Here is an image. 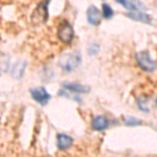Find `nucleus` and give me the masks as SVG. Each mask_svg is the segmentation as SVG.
Here are the masks:
<instances>
[{
  "instance_id": "obj_1",
  "label": "nucleus",
  "mask_w": 157,
  "mask_h": 157,
  "mask_svg": "<svg viewBox=\"0 0 157 157\" xmlns=\"http://www.w3.org/2000/svg\"><path fill=\"white\" fill-rule=\"evenodd\" d=\"M81 60H82L81 59V56L77 52L65 54L61 56L59 60V66L64 71L70 72L81 64Z\"/></svg>"
},
{
  "instance_id": "obj_2",
  "label": "nucleus",
  "mask_w": 157,
  "mask_h": 157,
  "mask_svg": "<svg viewBox=\"0 0 157 157\" xmlns=\"http://www.w3.org/2000/svg\"><path fill=\"white\" fill-rule=\"evenodd\" d=\"M58 38L61 42L65 44H70L72 42L75 38V32H73L72 25L67 20H63L60 22L58 26Z\"/></svg>"
},
{
  "instance_id": "obj_3",
  "label": "nucleus",
  "mask_w": 157,
  "mask_h": 157,
  "mask_svg": "<svg viewBox=\"0 0 157 157\" xmlns=\"http://www.w3.org/2000/svg\"><path fill=\"white\" fill-rule=\"evenodd\" d=\"M48 3L49 0H43L41 3L38 4L32 14V21L36 24L45 23L48 19Z\"/></svg>"
},
{
  "instance_id": "obj_4",
  "label": "nucleus",
  "mask_w": 157,
  "mask_h": 157,
  "mask_svg": "<svg viewBox=\"0 0 157 157\" xmlns=\"http://www.w3.org/2000/svg\"><path fill=\"white\" fill-rule=\"evenodd\" d=\"M136 61H137V64L139 65V67L143 70H145V71L151 72L156 68V63L151 59L148 52H138L136 55Z\"/></svg>"
},
{
  "instance_id": "obj_5",
  "label": "nucleus",
  "mask_w": 157,
  "mask_h": 157,
  "mask_svg": "<svg viewBox=\"0 0 157 157\" xmlns=\"http://www.w3.org/2000/svg\"><path fill=\"white\" fill-rule=\"evenodd\" d=\"M29 93H30V95H32V98H34L37 103H39L40 105H42V106L46 105V104L50 101V98H52L44 87L30 88Z\"/></svg>"
},
{
  "instance_id": "obj_6",
  "label": "nucleus",
  "mask_w": 157,
  "mask_h": 157,
  "mask_svg": "<svg viewBox=\"0 0 157 157\" xmlns=\"http://www.w3.org/2000/svg\"><path fill=\"white\" fill-rule=\"evenodd\" d=\"M101 12L94 6H90L87 10V20L90 24L98 25L101 21Z\"/></svg>"
},
{
  "instance_id": "obj_7",
  "label": "nucleus",
  "mask_w": 157,
  "mask_h": 157,
  "mask_svg": "<svg viewBox=\"0 0 157 157\" xmlns=\"http://www.w3.org/2000/svg\"><path fill=\"white\" fill-rule=\"evenodd\" d=\"M73 139L69 135L66 134H58L57 135V146L60 150H67L69 147H71Z\"/></svg>"
},
{
  "instance_id": "obj_8",
  "label": "nucleus",
  "mask_w": 157,
  "mask_h": 157,
  "mask_svg": "<svg viewBox=\"0 0 157 157\" xmlns=\"http://www.w3.org/2000/svg\"><path fill=\"white\" fill-rule=\"evenodd\" d=\"M92 129L95 131H104L109 127V121L105 116H97L92 121Z\"/></svg>"
},
{
  "instance_id": "obj_9",
  "label": "nucleus",
  "mask_w": 157,
  "mask_h": 157,
  "mask_svg": "<svg viewBox=\"0 0 157 157\" xmlns=\"http://www.w3.org/2000/svg\"><path fill=\"white\" fill-rule=\"evenodd\" d=\"M127 16L129 18L135 20V21L145 22V23H150L151 21V18L149 17V15H147L143 11H132L131 13L127 14Z\"/></svg>"
},
{
  "instance_id": "obj_10",
  "label": "nucleus",
  "mask_w": 157,
  "mask_h": 157,
  "mask_svg": "<svg viewBox=\"0 0 157 157\" xmlns=\"http://www.w3.org/2000/svg\"><path fill=\"white\" fill-rule=\"evenodd\" d=\"M25 67H26V63L23 62V61H18L12 69V77L15 78H18V80L21 78L24 75Z\"/></svg>"
},
{
  "instance_id": "obj_11",
  "label": "nucleus",
  "mask_w": 157,
  "mask_h": 157,
  "mask_svg": "<svg viewBox=\"0 0 157 157\" xmlns=\"http://www.w3.org/2000/svg\"><path fill=\"white\" fill-rule=\"evenodd\" d=\"M63 87L68 91H71V92H78V93H86L89 91V88L83 86L78 83H64Z\"/></svg>"
},
{
  "instance_id": "obj_12",
  "label": "nucleus",
  "mask_w": 157,
  "mask_h": 157,
  "mask_svg": "<svg viewBox=\"0 0 157 157\" xmlns=\"http://www.w3.org/2000/svg\"><path fill=\"white\" fill-rule=\"evenodd\" d=\"M137 104L138 107L140 110L145 111V112H148L150 110L149 108V104H150V98H140L137 100Z\"/></svg>"
},
{
  "instance_id": "obj_13",
  "label": "nucleus",
  "mask_w": 157,
  "mask_h": 157,
  "mask_svg": "<svg viewBox=\"0 0 157 157\" xmlns=\"http://www.w3.org/2000/svg\"><path fill=\"white\" fill-rule=\"evenodd\" d=\"M102 12H103V16L105 17L106 19H110L111 17L113 16V10L109 4L104 3L102 6Z\"/></svg>"
},
{
  "instance_id": "obj_14",
  "label": "nucleus",
  "mask_w": 157,
  "mask_h": 157,
  "mask_svg": "<svg viewBox=\"0 0 157 157\" xmlns=\"http://www.w3.org/2000/svg\"><path fill=\"white\" fill-rule=\"evenodd\" d=\"M9 64H10V59L9 57H1L0 58V71L6 72L9 69Z\"/></svg>"
},
{
  "instance_id": "obj_15",
  "label": "nucleus",
  "mask_w": 157,
  "mask_h": 157,
  "mask_svg": "<svg viewBox=\"0 0 157 157\" xmlns=\"http://www.w3.org/2000/svg\"><path fill=\"white\" fill-rule=\"evenodd\" d=\"M116 2H118V3H121L123 6H125V7H127L128 6V0H115Z\"/></svg>"
},
{
  "instance_id": "obj_16",
  "label": "nucleus",
  "mask_w": 157,
  "mask_h": 157,
  "mask_svg": "<svg viewBox=\"0 0 157 157\" xmlns=\"http://www.w3.org/2000/svg\"><path fill=\"white\" fill-rule=\"evenodd\" d=\"M156 105H157V98H156Z\"/></svg>"
}]
</instances>
